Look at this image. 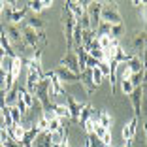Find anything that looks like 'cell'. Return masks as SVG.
I'll list each match as a JSON object with an SVG mask.
<instances>
[{"mask_svg":"<svg viewBox=\"0 0 147 147\" xmlns=\"http://www.w3.org/2000/svg\"><path fill=\"white\" fill-rule=\"evenodd\" d=\"M100 21L108 25H123V17L119 13L115 2H102V11H100Z\"/></svg>","mask_w":147,"mask_h":147,"instance_id":"6da1fadb","label":"cell"},{"mask_svg":"<svg viewBox=\"0 0 147 147\" xmlns=\"http://www.w3.org/2000/svg\"><path fill=\"white\" fill-rule=\"evenodd\" d=\"M21 34H23V43H25L26 47H30L32 51L38 49V43H45V34L43 32H36L32 28H28L26 25L21 26Z\"/></svg>","mask_w":147,"mask_h":147,"instance_id":"7a4b0ae2","label":"cell"},{"mask_svg":"<svg viewBox=\"0 0 147 147\" xmlns=\"http://www.w3.org/2000/svg\"><path fill=\"white\" fill-rule=\"evenodd\" d=\"M143 91H145V83H143V85H140V87H134V91H132V92L128 94L130 102H132V108H134V117H138V119H140V115H142Z\"/></svg>","mask_w":147,"mask_h":147,"instance_id":"3957f363","label":"cell"},{"mask_svg":"<svg viewBox=\"0 0 147 147\" xmlns=\"http://www.w3.org/2000/svg\"><path fill=\"white\" fill-rule=\"evenodd\" d=\"M59 66H64V68H68L70 72L74 74H79L81 76V70H79V62H78V55L72 51H66V55L61 59V62H59Z\"/></svg>","mask_w":147,"mask_h":147,"instance_id":"277c9868","label":"cell"},{"mask_svg":"<svg viewBox=\"0 0 147 147\" xmlns=\"http://www.w3.org/2000/svg\"><path fill=\"white\" fill-rule=\"evenodd\" d=\"M53 72H55V76L59 78V81H61L62 85H64V83H79V74L70 72L64 66H57Z\"/></svg>","mask_w":147,"mask_h":147,"instance_id":"5b68a950","label":"cell"},{"mask_svg":"<svg viewBox=\"0 0 147 147\" xmlns=\"http://www.w3.org/2000/svg\"><path fill=\"white\" fill-rule=\"evenodd\" d=\"M66 108H68V113H70V119H74V121H78L79 119V113H81V109H83V102H78V100L74 98V96H70V94H66Z\"/></svg>","mask_w":147,"mask_h":147,"instance_id":"8992f818","label":"cell"},{"mask_svg":"<svg viewBox=\"0 0 147 147\" xmlns=\"http://www.w3.org/2000/svg\"><path fill=\"white\" fill-rule=\"evenodd\" d=\"M64 4H66V8L70 9V13L76 17V21L87 13V2H79V0H68V2H64Z\"/></svg>","mask_w":147,"mask_h":147,"instance_id":"52a82bcc","label":"cell"},{"mask_svg":"<svg viewBox=\"0 0 147 147\" xmlns=\"http://www.w3.org/2000/svg\"><path fill=\"white\" fill-rule=\"evenodd\" d=\"M136 130H138V117H132L128 123H126L125 126H123V140L125 142H132L136 136Z\"/></svg>","mask_w":147,"mask_h":147,"instance_id":"ba28073f","label":"cell"},{"mask_svg":"<svg viewBox=\"0 0 147 147\" xmlns=\"http://www.w3.org/2000/svg\"><path fill=\"white\" fill-rule=\"evenodd\" d=\"M23 25H26L28 28H32V30H36V32H43V26H45V23H43V19L40 17V15L32 13V15L25 17V23H23Z\"/></svg>","mask_w":147,"mask_h":147,"instance_id":"9c48e42d","label":"cell"},{"mask_svg":"<svg viewBox=\"0 0 147 147\" xmlns=\"http://www.w3.org/2000/svg\"><path fill=\"white\" fill-rule=\"evenodd\" d=\"M79 83L83 85V89L87 91V94H92L96 91V85L92 83V78H91V70H83L81 76H79Z\"/></svg>","mask_w":147,"mask_h":147,"instance_id":"30bf717a","label":"cell"},{"mask_svg":"<svg viewBox=\"0 0 147 147\" xmlns=\"http://www.w3.org/2000/svg\"><path fill=\"white\" fill-rule=\"evenodd\" d=\"M53 6V0H30V2H26V8L32 9V13L40 15V11L45 8H51Z\"/></svg>","mask_w":147,"mask_h":147,"instance_id":"8fae6325","label":"cell"},{"mask_svg":"<svg viewBox=\"0 0 147 147\" xmlns=\"http://www.w3.org/2000/svg\"><path fill=\"white\" fill-rule=\"evenodd\" d=\"M15 91H17V98L21 100V102H23V104H25V106H26V109H30L32 106L36 104V100H34V96H32L30 92L26 91L25 87H19V89H15Z\"/></svg>","mask_w":147,"mask_h":147,"instance_id":"7c38bea8","label":"cell"},{"mask_svg":"<svg viewBox=\"0 0 147 147\" xmlns=\"http://www.w3.org/2000/svg\"><path fill=\"white\" fill-rule=\"evenodd\" d=\"M92 134L100 140V142L104 143V145H111V132L106 128H102L100 125H94V130H92Z\"/></svg>","mask_w":147,"mask_h":147,"instance_id":"4fadbf2b","label":"cell"},{"mask_svg":"<svg viewBox=\"0 0 147 147\" xmlns=\"http://www.w3.org/2000/svg\"><path fill=\"white\" fill-rule=\"evenodd\" d=\"M126 66H128V70H130L132 74L145 70V66H143V61H142V57H140V55H132V57H130V61L126 62Z\"/></svg>","mask_w":147,"mask_h":147,"instance_id":"5bb4252c","label":"cell"},{"mask_svg":"<svg viewBox=\"0 0 147 147\" xmlns=\"http://www.w3.org/2000/svg\"><path fill=\"white\" fill-rule=\"evenodd\" d=\"M98 125L102 126V128H106V130L111 132V125H113L111 115H109L108 111H98Z\"/></svg>","mask_w":147,"mask_h":147,"instance_id":"9a60e30c","label":"cell"},{"mask_svg":"<svg viewBox=\"0 0 147 147\" xmlns=\"http://www.w3.org/2000/svg\"><path fill=\"white\" fill-rule=\"evenodd\" d=\"M25 130H26V128H25V126H23V125H13L11 128H8V134L11 136V138L15 140V142H17V143H21L23 136H25Z\"/></svg>","mask_w":147,"mask_h":147,"instance_id":"2e32d148","label":"cell"},{"mask_svg":"<svg viewBox=\"0 0 147 147\" xmlns=\"http://www.w3.org/2000/svg\"><path fill=\"white\" fill-rule=\"evenodd\" d=\"M51 109L53 113H55V117H59V119H70V113H68V108H66L64 104H51Z\"/></svg>","mask_w":147,"mask_h":147,"instance_id":"e0dca14e","label":"cell"},{"mask_svg":"<svg viewBox=\"0 0 147 147\" xmlns=\"http://www.w3.org/2000/svg\"><path fill=\"white\" fill-rule=\"evenodd\" d=\"M21 68H23V57H13L11 70H9V74H11L13 79H17L19 76H21Z\"/></svg>","mask_w":147,"mask_h":147,"instance_id":"ac0fdd59","label":"cell"},{"mask_svg":"<svg viewBox=\"0 0 147 147\" xmlns=\"http://www.w3.org/2000/svg\"><path fill=\"white\" fill-rule=\"evenodd\" d=\"M132 43H134V49L138 53H143V49H145V30L138 32L134 36V40H132Z\"/></svg>","mask_w":147,"mask_h":147,"instance_id":"d6986e66","label":"cell"},{"mask_svg":"<svg viewBox=\"0 0 147 147\" xmlns=\"http://www.w3.org/2000/svg\"><path fill=\"white\" fill-rule=\"evenodd\" d=\"M92 111H94V109H92L91 104H85V106H83L81 113H79V119H78L79 125H83L85 121H89V119H91V115H92Z\"/></svg>","mask_w":147,"mask_h":147,"instance_id":"ffe728a7","label":"cell"},{"mask_svg":"<svg viewBox=\"0 0 147 147\" xmlns=\"http://www.w3.org/2000/svg\"><path fill=\"white\" fill-rule=\"evenodd\" d=\"M61 128H62V121L59 119V117H55V119L47 121V132H49V134H51V132H59Z\"/></svg>","mask_w":147,"mask_h":147,"instance_id":"44dd1931","label":"cell"},{"mask_svg":"<svg viewBox=\"0 0 147 147\" xmlns=\"http://www.w3.org/2000/svg\"><path fill=\"white\" fill-rule=\"evenodd\" d=\"M123 34H125V25H113L111 30H109V38L113 40H119Z\"/></svg>","mask_w":147,"mask_h":147,"instance_id":"7402d4cb","label":"cell"},{"mask_svg":"<svg viewBox=\"0 0 147 147\" xmlns=\"http://www.w3.org/2000/svg\"><path fill=\"white\" fill-rule=\"evenodd\" d=\"M2 121H4V128H11L13 126V121H11V115H9V106H6L4 109H2Z\"/></svg>","mask_w":147,"mask_h":147,"instance_id":"603a6c76","label":"cell"},{"mask_svg":"<svg viewBox=\"0 0 147 147\" xmlns=\"http://www.w3.org/2000/svg\"><path fill=\"white\" fill-rule=\"evenodd\" d=\"M91 78H92V83H94L96 87H98L100 83H102V79H104V76H102V72L98 70V66L91 70Z\"/></svg>","mask_w":147,"mask_h":147,"instance_id":"cb8c5ba5","label":"cell"},{"mask_svg":"<svg viewBox=\"0 0 147 147\" xmlns=\"http://www.w3.org/2000/svg\"><path fill=\"white\" fill-rule=\"evenodd\" d=\"M117 87H121V91L125 92L126 96H128L130 92L134 91V85H132V83H130V81H119V83H117Z\"/></svg>","mask_w":147,"mask_h":147,"instance_id":"d4e9b609","label":"cell"},{"mask_svg":"<svg viewBox=\"0 0 147 147\" xmlns=\"http://www.w3.org/2000/svg\"><path fill=\"white\" fill-rule=\"evenodd\" d=\"M98 70L102 72V76H104V78H108V76H109V64H108V62H104V61L98 62Z\"/></svg>","mask_w":147,"mask_h":147,"instance_id":"484cf974","label":"cell"},{"mask_svg":"<svg viewBox=\"0 0 147 147\" xmlns=\"http://www.w3.org/2000/svg\"><path fill=\"white\" fill-rule=\"evenodd\" d=\"M36 126H38V130H40V132H47V121H45L43 117H40V119H38Z\"/></svg>","mask_w":147,"mask_h":147,"instance_id":"4316f807","label":"cell"},{"mask_svg":"<svg viewBox=\"0 0 147 147\" xmlns=\"http://www.w3.org/2000/svg\"><path fill=\"white\" fill-rule=\"evenodd\" d=\"M6 91H2V89H0V111H2V109L6 108Z\"/></svg>","mask_w":147,"mask_h":147,"instance_id":"83f0119b","label":"cell"},{"mask_svg":"<svg viewBox=\"0 0 147 147\" xmlns=\"http://www.w3.org/2000/svg\"><path fill=\"white\" fill-rule=\"evenodd\" d=\"M51 147H70L68 142H61V143H51Z\"/></svg>","mask_w":147,"mask_h":147,"instance_id":"f1b7e54d","label":"cell"},{"mask_svg":"<svg viewBox=\"0 0 147 147\" xmlns=\"http://www.w3.org/2000/svg\"><path fill=\"white\" fill-rule=\"evenodd\" d=\"M4 57H6V51H4V49H2V47H0V61H2Z\"/></svg>","mask_w":147,"mask_h":147,"instance_id":"f546056e","label":"cell"},{"mask_svg":"<svg viewBox=\"0 0 147 147\" xmlns=\"http://www.w3.org/2000/svg\"><path fill=\"white\" fill-rule=\"evenodd\" d=\"M0 119H2V111H0Z\"/></svg>","mask_w":147,"mask_h":147,"instance_id":"4dcf8cb0","label":"cell"}]
</instances>
